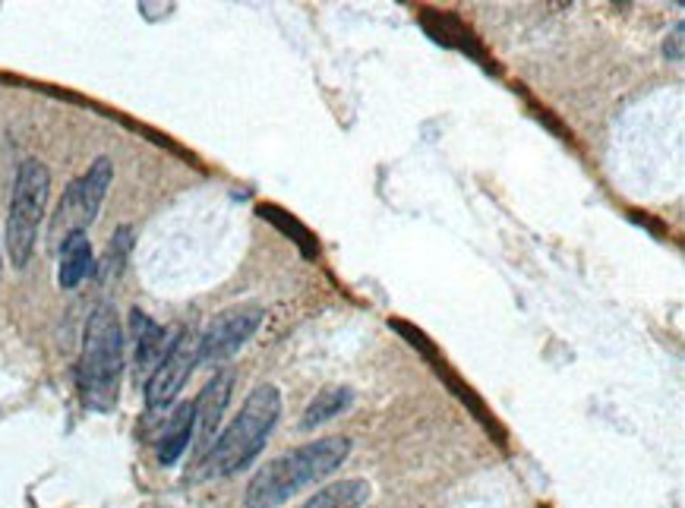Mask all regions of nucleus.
Instances as JSON below:
<instances>
[{
	"mask_svg": "<svg viewBox=\"0 0 685 508\" xmlns=\"http://www.w3.org/2000/svg\"><path fill=\"white\" fill-rule=\"evenodd\" d=\"M370 492L373 489L367 480L351 477V480H338V484L322 487L300 508H360L370 502Z\"/></svg>",
	"mask_w": 685,
	"mask_h": 508,
	"instance_id": "12",
	"label": "nucleus"
},
{
	"mask_svg": "<svg viewBox=\"0 0 685 508\" xmlns=\"http://www.w3.org/2000/svg\"><path fill=\"white\" fill-rule=\"evenodd\" d=\"M266 310L259 303H244V307H228L225 313H218L206 332L199 335V363L218 367L225 360H231L262 326Z\"/></svg>",
	"mask_w": 685,
	"mask_h": 508,
	"instance_id": "6",
	"label": "nucleus"
},
{
	"mask_svg": "<svg viewBox=\"0 0 685 508\" xmlns=\"http://www.w3.org/2000/svg\"><path fill=\"white\" fill-rule=\"evenodd\" d=\"M123 329H120L118 310L111 303H98L89 313L86 332H82V353H79L77 386L82 405L89 411H115L123 379Z\"/></svg>",
	"mask_w": 685,
	"mask_h": 508,
	"instance_id": "2",
	"label": "nucleus"
},
{
	"mask_svg": "<svg viewBox=\"0 0 685 508\" xmlns=\"http://www.w3.org/2000/svg\"><path fill=\"white\" fill-rule=\"evenodd\" d=\"M196 363H199V338L193 332L175 335L168 353L161 357V363L146 379V408L152 414L168 411L177 401L180 389L187 386V379L193 376Z\"/></svg>",
	"mask_w": 685,
	"mask_h": 508,
	"instance_id": "7",
	"label": "nucleus"
},
{
	"mask_svg": "<svg viewBox=\"0 0 685 508\" xmlns=\"http://www.w3.org/2000/svg\"><path fill=\"white\" fill-rule=\"evenodd\" d=\"M130 243H133V237H130V228H120L118 235H115V240H111V247H108V262H105V272H120V266H123V256L130 253ZM101 272V275H105Z\"/></svg>",
	"mask_w": 685,
	"mask_h": 508,
	"instance_id": "14",
	"label": "nucleus"
},
{
	"mask_svg": "<svg viewBox=\"0 0 685 508\" xmlns=\"http://www.w3.org/2000/svg\"><path fill=\"white\" fill-rule=\"evenodd\" d=\"M130 335H133V367H137V379H149L152 370L161 363V357L168 353L175 335H168L165 326H158L156 319L133 310L130 313Z\"/></svg>",
	"mask_w": 685,
	"mask_h": 508,
	"instance_id": "9",
	"label": "nucleus"
},
{
	"mask_svg": "<svg viewBox=\"0 0 685 508\" xmlns=\"http://www.w3.org/2000/svg\"><path fill=\"white\" fill-rule=\"evenodd\" d=\"M235 389V372L218 370L202 391L196 395L193 401V439H196V461H202L212 442L218 439V427H221V417L228 408V398Z\"/></svg>",
	"mask_w": 685,
	"mask_h": 508,
	"instance_id": "8",
	"label": "nucleus"
},
{
	"mask_svg": "<svg viewBox=\"0 0 685 508\" xmlns=\"http://www.w3.org/2000/svg\"><path fill=\"white\" fill-rule=\"evenodd\" d=\"M96 269V256H92V243L86 235H70L58 247V281L63 291L79 288Z\"/></svg>",
	"mask_w": 685,
	"mask_h": 508,
	"instance_id": "11",
	"label": "nucleus"
},
{
	"mask_svg": "<svg viewBox=\"0 0 685 508\" xmlns=\"http://www.w3.org/2000/svg\"><path fill=\"white\" fill-rule=\"evenodd\" d=\"M354 405V391L348 386H332V389H322L316 395L314 401L307 405V411L300 417V430H316L322 424L335 420L338 414H345Z\"/></svg>",
	"mask_w": 685,
	"mask_h": 508,
	"instance_id": "13",
	"label": "nucleus"
},
{
	"mask_svg": "<svg viewBox=\"0 0 685 508\" xmlns=\"http://www.w3.org/2000/svg\"><path fill=\"white\" fill-rule=\"evenodd\" d=\"M0 269H3V259H0Z\"/></svg>",
	"mask_w": 685,
	"mask_h": 508,
	"instance_id": "16",
	"label": "nucleus"
},
{
	"mask_svg": "<svg viewBox=\"0 0 685 508\" xmlns=\"http://www.w3.org/2000/svg\"><path fill=\"white\" fill-rule=\"evenodd\" d=\"M51 196V171L39 158H26L13 180L10 216H7V256L17 269H26L36 253L39 228Z\"/></svg>",
	"mask_w": 685,
	"mask_h": 508,
	"instance_id": "4",
	"label": "nucleus"
},
{
	"mask_svg": "<svg viewBox=\"0 0 685 508\" xmlns=\"http://www.w3.org/2000/svg\"><path fill=\"white\" fill-rule=\"evenodd\" d=\"M115 180V165L108 156H98L89 171L67 183L51 218V247H60L70 235H86V228L98 218V209Z\"/></svg>",
	"mask_w": 685,
	"mask_h": 508,
	"instance_id": "5",
	"label": "nucleus"
},
{
	"mask_svg": "<svg viewBox=\"0 0 685 508\" xmlns=\"http://www.w3.org/2000/svg\"><path fill=\"white\" fill-rule=\"evenodd\" d=\"M190 442H193V401H180L158 432V461L171 468L180 461V455L190 449Z\"/></svg>",
	"mask_w": 685,
	"mask_h": 508,
	"instance_id": "10",
	"label": "nucleus"
},
{
	"mask_svg": "<svg viewBox=\"0 0 685 508\" xmlns=\"http://www.w3.org/2000/svg\"><path fill=\"white\" fill-rule=\"evenodd\" d=\"M351 455L348 436H322L316 442H307L300 449L285 451L272 461H266L256 470L254 480L247 484L244 506L247 508H278L291 496L326 480L329 474L341 468Z\"/></svg>",
	"mask_w": 685,
	"mask_h": 508,
	"instance_id": "1",
	"label": "nucleus"
},
{
	"mask_svg": "<svg viewBox=\"0 0 685 508\" xmlns=\"http://www.w3.org/2000/svg\"><path fill=\"white\" fill-rule=\"evenodd\" d=\"M683 22H679V26H676V29H673V39H666V58H673V60H683Z\"/></svg>",
	"mask_w": 685,
	"mask_h": 508,
	"instance_id": "15",
	"label": "nucleus"
},
{
	"mask_svg": "<svg viewBox=\"0 0 685 508\" xmlns=\"http://www.w3.org/2000/svg\"><path fill=\"white\" fill-rule=\"evenodd\" d=\"M278 417H281V391L269 382L256 386L247 395V401L240 405L235 420L228 424V430L218 436L209 455L202 458L206 474L209 477H231L237 470L250 468L259 458V451L266 449Z\"/></svg>",
	"mask_w": 685,
	"mask_h": 508,
	"instance_id": "3",
	"label": "nucleus"
}]
</instances>
